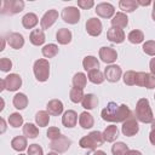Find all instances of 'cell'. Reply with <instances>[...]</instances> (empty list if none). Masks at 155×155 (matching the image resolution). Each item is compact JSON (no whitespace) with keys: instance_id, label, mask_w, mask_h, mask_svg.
<instances>
[{"instance_id":"cell-1","label":"cell","mask_w":155,"mask_h":155,"mask_svg":"<svg viewBox=\"0 0 155 155\" xmlns=\"http://www.w3.org/2000/svg\"><path fill=\"white\" fill-rule=\"evenodd\" d=\"M102 119L109 122H124L132 116V111L126 104L117 105L114 102H109L101 113Z\"/></svg>"},{"instance_id":"cell-2","label":"cell","mask_w":155,"mask_h":155,"mask_svg":"<svg viewBox=\"0 0 155 155\" xmlns=\"http://www.w3.org/2000/svg\"><path fill=\"white\" fill-rule=\"evenodd\" d=\"M134 114H136V119L143 124H151V121L154 120L153 111H151L149 101L147 98H140L137 102Z\"/></svg>"},{"instance_id":"cell-3","label":"cell","mask_w":155,"mask_h":155,"mask_svg":"<svg viewBox=\"0 0 155 155\" xmlns=\"http://www.w3.org/2000/svg\"><path fill=\"white\" fill-rule=\"evenodd\" d=\"M104 138L103 134L99 131H92L87 136L82 137L79 142V145L84 149H90V150H96L98 147L103 145Z\"/></svg>"},{"instance_id":"cell-4","label":"cell","mask_w":155,"mask_h":155,"mask_svg":"<svg viewBox=\"0 0 155 155\" xmlns=\"http://www.w3.org/2000/svg\"><path fill=\"white\" fill-rule=\"evenodd\" d=\"M33 70H34V75H35L38 81H40V82L47 81V79L50 76V64H48V61L45 59V58L35 61Z\"/></svg>"},{"instance_id":"cell-5","label":"cell","mask_w":155,"mask_h":155,"mask_svg":"<svg viewBox=\"0 0 155 155\" xmlns=\"http://www.w3.org/2000/svg\"><path fill=\"white\" fill-rule=\"evenodd\" d=\"M0 84H1L0 91L7 90L10 92H13V91H17L22 86V78L18 74H10L5 79H2Z\"/></svg>"},{"instance_id":"cell-6","label":"cell","mask_w":155,"mask_h":155,"mask_svg":"<svg viewBox=\"0 0 155 155\" xmlns=\"http://www.w3.org/2000/svg\"><path fill=\"white\" fill-rule=\"evenodd\" d=\"M24 8V1L22 0H4L1 6V13L2 15H16L23 11Z\"/></svg>"},{"instance_id":"cell-7","label":"cell","mask_w":155,"mask_h":155,"mask_svg":"<svg viewBox=\"0 0 155 155\" xmlns=\"http://www.w3.org/2000/svg\"><path fill=\"white\" fill-rule=\"evenodd\" d=\"M61 16H62V19L69 24H76L80 21V11L78 10V7H74V6L64 7L62 10Z\"/></svg>"},{"instance_id":"cell-8","label":"cell","mask_w":155,"mask_h":155,"mask_svg":"<svg viewBox=\"0 0 155 155\" xmlns=\"http://www.w3.org/2000/svg\"><path fill=\"white\" fill-rule=\"evenodd\" d=\"M70 144H71V140H70L68 137L61 134L57 139L51 140L50 148H51L54 153H65V151L69 149Z\"/></svg>"},{"instance_id":"cell-9","label":"cell","mask_w":155,"mask_h":155,"mask_svg":"<svg viewBox=\"0 0 155 155\" xmlns=\"http://www.w3.org/2000/svg\"><path fill=\"white\" fill-rule=\"evenodd\" d=\"M121 131H122L124 136H126V137H132V136L137 134L138 131H139V126H138L137 120L133 116H131L130 119H127L126 121H124L122 122Z\"/></svg>"},{"instance_id":"cell-10","label":"cell","mask_w":155,"mask_h":155,"mask_svg":"<svg viewBox=\"0 0 155 155\" xmlns=\"http://www.w3.org/2000/svg\"><path fill=\"white\" fill-rule=\"evenodd\" d=\"M121 74H122V70L116 64H110L104 69V78L109 82H117L121 78Z\"/></svg>"},{"instance_id":"cell-11","label":"cell","mask_w":155,"mask_h":155,"mask_svg":"<svg viewBox=\"0 0 155 155\" xmlns=\"http://www.w3.org/2000/svg\"><path fill=\"white\" fill-rule=\"evenodd\" d=\"M85 27H86V31L91 36H98V35H101L102 29H103L102 22L98 18H93V17L90 18V19H87Z\"/></svg>"},{"instance_id":"cell-12","label":"cell","mask_w":155,"mask_h":155,"mask_svg":"<svg viewBox=\"0 0 155 155\" xmlns=\"http://www.w3.org/2000/svg\"><path fill=\"white\" fill-rule=\"evenodd\" d=\"M99 58L107 63V64H111L116 61L117 58V53L116 51L113 48V47H109V46H103L99 48Z\"/></svg>"},{"instance_id":"cell-13","label":"cell","mask_w":155,"mask_h":155,"mask_svg":"<svg viewBox=\"0 0 155 155\" xmlns=\"http://www.w3.org/2000/svg\"><path fill=\"white\" fill-rule=\"evenodd\" d=\"M96 13L102 18H110L115 13V8L109 2H101L96 6Z\"/></svg>"},{"instance_id":"cell-14","label":"cell","mask_w":155,"mask_h":155,"mask_svg":"<svg viewBox=\"0 0 155 155\" xmlns=\"http://www.w3.org/2000/svg\"><path fill=\"white\" fill-rule=\"evenodd\" d=\"M58 18V12L56 10H48L41 18L40 21V25L41 29H48Z\"/></svg>"},{"instance_id":"cell-15","label":"cell","mask_w":155,"mask_h":155,"mask_svg":"<svg viewBox=\"0 0 155 155\" xmlns=\"http://www.w3.org/2000/svg\"><path fill=\"white\" fill-rule=\"evenodd\" d=\"M107 38L109 41L114 42V44H121L125 40V33L122 29L120 28H115L111 27L108 31H107Z\"/></svg>"},{"instance_id":"cell-16","label":"cell","mask_w":155,"mask_h":155,"mask_svg":"<svg viewBox=\"0 0 155 155\" xmlns=\"http://www.w3.org/2000/svg\"><path fill=\"white\" fill-rule=\"evenodd\" d=\"M6 40H7L8 45L12 48H15V50H19L24 45V38L19 33H11V34H8Z\"/></svg>"},{"instance_id":"cell-17","label":"cell","mask_w":155,"mask_h":155,"mask_svg":"<svg viewBox=\"0 0 155 155\" xmlns=\"http://www.w3.org/2000/svg\"><path fill=\"white\" fill-rule=\"evenodd\" d=\"M47 113L53 116H58L63 113V103L59 99H51L46 105Z\"/></svg>"},{"instance_id":"cell-18","label":"cell","mask_w":155,"mask_h":155,"mask_svg":"<svg viewBox=\"0 0 155 155\" xmlns=\"http://www.w3.org/2000/svg\"><path fill=\"white\" fill-rule=\"evenodd\" d=\"M78 122V114L74 110H67L63 116H62V124L68 127V128H73L74 126H76Z\"/></svg>"},{"instance_id":"cell-19","label":"cell","mask_w":155,"mask_h":155,"mask_svg":"<svg viewBox=\"0 0 155 155\" xmlns=\"http://www.w3.org/2000/svg\"><path fill=\"white\" fill-rule=\"evenodd\" d=\"M29 40L33 45L35 46H41L45 42V34L42 29H33L30 35H29Z\"/></svg>"},{"instance_id":"cell-20","label":"cell","mask_w":155,"mask_h":155,"mask_svg":"<svg viewBox=\"0 0 155 155\" xmlns=\"http://www.w3.org/2000/svg\"><path fill=\"white\" fill-rule=\"evenodd\" d=\"M56 40L61 45H67L71 41V31L67 28H61L56 33Z\"/></svg>"},{"instance_id":"cell-21","label":"cell","mask_w":155,"mask_h":155,"mask_svg":"<svg viewBox=\"0 0 155 155\" xmlns=\"http://www.w3.org/2000/svg\"><path fill=\"white\" fill-rule=\"evenodd\" d=\"M127 24H128V18L124 12H117L116 15H114V17L111 19V25L113 27L122 29V28L127 27Z\"/></svg>"},{"instance_id":"cell-22","label":"cell","mask_w":155,"mask_h":155,"mask_svg":"<svg viewBox=\"0 0 155 155\" xmlns=\"http://www.w3.org/2000/svg\"><path fill=\"white\" fill-rule=\"evenodd\" d=\"M38 22H39V18L33 12H29V13L24 15L23 18H22V24L25 29H33L38 24Z\"/></svg>"},{"instance_id":"cell-23","label":"cell","mask_w":155,"mask_h":155,"mask_svg":"<svg viewBox=\"0 0 155 155\" xmlns=\"http://www.w3.org/2000/svg\"><path fill=\"white\" fill-rule=\"evenodd\" d=\"M81 104H82V108H85V109H87V110H92V109H94V108L97 107V104H98V98H97V96H94L93 93H87V94H85V97H84Z\"/></svg>"},{"instance_id":"cell-24","label":"cell","mask_w":155,"mask_h":155,"mask_svg":"<svg viewBox=\"0 0 155 155\" xmlns=\"http://www.w3.org/2000/svg\"><path fill=\"white\" fill-rule=\"evenodd\" d=\"M82 67H84L85 70L91 71V70H94V69L99 68V62L94 56H86L82 61Z\"/></svg>"},{"instance_id":"cell-25","label":"cell","mask_w":155,"mask_h":155,"mask_svg":"<svg viewBox=\"0 0 155 155\" xmlns=\"http://www.w3.org/2000/svg\"><path fill=\"white\" fill-rule=\"evenodd\" d=\"M79 124H80V126L82 127V128H91L93 125H94V120H93V116L90 114V113H87V111H84V113H81L80 114V116H79Z\"/></svg>"},{"instance_id":"cell-26","label":"cell","mask_w":155,"mask_h":155,"mask_svg":"<svg viewBox=\"0 0 155 155\" xmlns=\"http://www.w3.org/2000/svg\"><path fill=\"white\" fill-rule=\"evenodd\" d=\"M103 138L105 142H114L116 138H117V134H119V131H117V127L115 125H110L108 126L104 131H103Z\"/></svg>"},{"instance_id":"cell-27","label":"cell","mask_w":155,"mask_h":155,"mask_svg":"<svg viewBox=\"0 0 155 155\" xmlns=\"http://www.w3.org/2000/svg\"><path fill=\"white\" fill-rule=\"evenodd\" d=\"M27 138L23 136H17L11 140V147L16 151H23L27 149Z\"/></svg>"},{"instance_id":"cell-28","label":"cell","mask_w":155,"mask_h":155,"mask_svg":"<svg viewBox=\"0 0 155 155\" xmlns=\"http://www.w3.org/2000/svg\"><path fill=\"white\" fill-rule=\"evenodd\" d=\"M12 103H13V107H15L16 109H19V110L25 109L27 105H28V97H27L24 93H17V94L13 97Z\"/></svg>"},{"instance_id":"cell-29","label":"cell","mask_w":155,"mask_h":155,"mask_svg":"<svg viewBox=\"0 0 155 155\" xmlns=\"http://www.w3.org/2000/svg\"><path fill=\"white\" fill-rule=\"evenodd\" d=\"M87 78H88V80H90L92 84H96V85H99V84H102V82L105 80L104 74H103L99 69H94V70L88 71Z\"/></svg>"},{"instance_id":"cell-30","label":"cell","mask_w":155,"mask_h":155,"mask_svg":"<svg viewBox=\"0 0 155 155\" xmlns=\"http://www.w3.org/2000/svg\"><path fill=\"white\" fill-rule=\"evenodd\" d=\"M86 84H87V76L84 73H76L73 76V86L74 87L84 90L86 87Z\"/></svg>"},{"instance_id":"cell-31","label":"cell","mask_w":155,"mask_h":155,"mask_svg":"<svg viewBox=\"0 0 155 155\" xmlns=\"http://www.w3.org/2000/svg\"><path fill=\"white\" fill-rule=\"evenodd\" d=\"M48 121H50V114L45 110H39L35 115V122L38 126L40 127H45L48 125Z\"/></svg>"},{"instance_id":"cell-32","label":"cell","mask_w":155,"mask_h":155,"mask_svg":"<svg viewBox=\"0 0 155 155\" xmlns=\"http://www.w3.org/2000/svg\"><path fill=\"white\" fill-rule=\"evenodd\" d=\"M23 134L27 138H36L39 136V130L34 124L28 122L23 126Z\"/></svg>"},{"instance_id":"cell-33","label":"cell","mask_w":155,"mask_h":155,"mask_svg":"<svg viewBox=\"0 0 155 155\" xmlns=\"http://www.w3.org/2000/svg\"><path fill=\"white\" fill-rule=\"evenodd\" d=\"M119 6L125 12H133L138 7V4L134 0H120Z\"/></svg>"},{"instance_id":"cell-34","label":"cell","mask_w":155,"mask_h":155,"mask_svg":"<svg viewBox=\"0 0 155 155\" xmlns=\"http://www.w3.org/2000/svg\"><path fill=\"white\" fill-rule=\"evenodd\" d=\"M127 39H128V41L132 42V44H140V42H143V40H144V34H143V31L136 29V30H132V31L128 33Z\"/></svg>"},{"instance_id":"cell-35","label":"cell","mask_w":155,"mask_h":155,"mask_svg":"<svg viewBox=\"0 0 155 155\" xmlns=\"http://www.w3.org/2000/svg\"><path fill=\"white\" fill-rule=\"evenodd\" d=\"M128 147L124 143V142H116L114 143V145L111 147V153L113 155H126L128 151Z\"/></svg>"},{"instance_id":"cell-36","label":"cell","mask_w":155,"mask_h":155,"mask_svg":"<svg viewBox=\"0 0 155 155\" xmlns=\"http://www.w3.org/2000/svg\"><path fill=\"white\" fill-rule=\"evenodd\" d=\"M42 54H44V57H46V58H52V57H54L57 53H58V46L57 45H54V44H48V45H45L44 47H42Z\"/></svg>"},{"instance_id":"cell-37","label":"cell","mask_w":155,"mask_h":155,"mask_svg":"<svg viewBox=\"0 0 155 155\" xmlns=\"http://www.w3.org/2000/svg\"><path fill=\"white\" fill-rule=\"evenodd\" d=\"M69 97H70V101H71L73 103H80V102H82L85 94H84V91H82L81 88L73 87V88L70 90Z\"/></svg>"},{"instance_id":"cell-38","label":"cell","mask_w":155,"mask_h":155,"mask_svg":"<svg viewBox=\"0 0 155 155\" xmlns=\"http://www.w3.org/2000/svg\"><path fill=\"white\" fill-rule=\"evenodd\" d=\"M8 124H10L12 127L17 128V127L22 126V124H23V116H22L21 114H18V113H12V114L8 116Z\"/></svg>"},{"instance_id":"cell-39","label":"cell","mask_w":155,"mask_h":155,"mask_svg":"<svg viewBox=\"0 0 155 155\" xmlns=\"http://www.w3.org/2000/svg\"><path fill=\"white\" fill-rule=\"evenodd\" d=\"M124 82L126 84V85H128V86H133V85H136V71H133V70H128V71H126L125 74H124Z\"/></svg>"},{"instance_id":"cell-40","label":"cell","mask_w":155,"mask_h":155,"mask_svg":"<svg viewBox=\"0 0 155 155\" xmlns=\"http://www.w3.org/2000/svg\"><path fill=\"white\" fill-rule=\"evenodd\" d=\"M143 51L144 53L149 54V56H155V41L154 40H149V41H145L143 44Z\"/></svg>"},{"instance_id":"cell-41","label":"cell","mask_w":155,"mask_h":155,"mask_svg":"<svg viewBox=\"0 0 155 155\" xmlns=\"http://www.w3.org/2000/svg\"><path fill=\"white\" fill-rule=\"evenodd\" d=\"M12 69V62L11 59L6 58V57H2L0 59V70L1 71H10Z\"/></svg>"},{"instance_id":"cell-42","label":"cell","mask_w":155,"mask_h":155,"mask_svg":"<svg viewBox=\"0 0 155 155\" xmlns=\"http://www.w3.org/2000/svg\"><path fill=\"white\" fill-rule=\"evenodd\" d=\"M28 155H44V150L39 144H30L28 148Z\"/></svg>"},{"instance_id":"cell-43","label":"cell","mask_w":155,"mask_h":155,"mask_svg":"<svg viewBox=\"0 0 155 155\" xmlns=\"http://www.w3.org/2000/svg\"><path fill=\"white\" fill-rule=\"evenodd\" d=\"M144 87L151 90V88H155V75L153 74H148L145 75V81H144Z\"/></svg>"},{"instance_id":"cell-44","label":"cell","mask_w":155,"mask_h":155,"mask_svg":"<svg viewBox=\"0 0 155 155\" xmlns=\"http://www.w3.org/2000/svg\"><path fill=\"white\" fill-rule=\"evenodd\" d=\"M46 134H47V138H50L51 140H53V139H57L61 136V131H59L58 127H50L47 130Z\"/></svg>"},{"instance_id":"cell-45","label":"cell","mask_w":155,"mask_h":155,"mask_svg":"<svg viewBox=\"0 0 155 155\" xmlns=\"http://www.w3.org/2000/svg\"><path fill=\"white\" fill-rule=\"evenodd\" d=\"M145 75H147V73H143V71H137V73H136V85H137V86L144 87Z\"/></svg>"},{"instance_id":"cell-46","label":"cell","mask_w":155,"mask_h":155,"mask_svg":"<svg viewBox=\"0 0 155 155\" xmlns=\"http://www.w3.org/2000/svg\"><path fill=\"white\" fill-rule=\"evenodd\" d=\"M94 5L93 0H78V6L82 10H88Z\"/></svg>"},{"instance_id":"cell-47","label":"cell","mask_w":155,"mask_h":155,"mask_svg":"<svg viewBox=\"0 0 155 155\" xmlns=\"http://www.w3.org/2000/svg\"><path fill=\"white\" fill-rule=\"evenodd\" d=\"M149 68H150V71L153 75H155V58H151L150 59V63H149Z\"/></svg>"},{"instance_id":"cell-48","label":"cell","mask_w":155,"mask_h":155,"mask_svg":"<svg viewBox=\"0 0 155 155\" xmlns=\"http://www.w3.org/2000/svg\"><path fill=\"white\" fill-rule=\"evenodd\" d=\"M149 140L153 145H155V130H151L149 133Z\"/></svg>"},{"instance_id":"cell-49","label":"cell","mask_w":155,"mask_h":155,"mask_svg":"<svg viewBox=\"0 0 155 155\" xmlns=\"http://www.w3.org/2000/svg\"><path fill=\"white\" fill-rule=\"evenodd\" d=\"M126 155H142V153L138 150H128Z\"/></svg>"},{"instance_id":"cell-50","label":"cell","mask_w":155,"mask_h":155,"mask_svg":"<svg viewBox=\"0 0 155 155\" xmlns=\"http://www.w3.org/2000/svg\"><path fill=\"white\" fill-rule=\"evenodd\" d=\"M137 4H138V5H143V6H148V5L151 4V1H149V0H148V1H139V0H138Z\"/></svg>"},{"instance_id":"cell-51","label":"cell","mask_w":155,"mask_h":155,"mask_svg":"<svg viewBox=\"0 0 155 155\" xmlns=\"http://www.w3.org/2000/svg\"><path fill=\"white\" fill-rule=\"evenodd\" d=\"M92 155H107V154H105L103 150H96V151H94Z\"/></svg>"},{"instance_id":"cell-52","label":"cell","mask_w":155,"mask_h":155,"mask_svg":"<svg viewBox=\"0 0 155 155\" xmlns=\"http://www.w3.org/2000/svg\"><path fill=\"white\" fill-rule=\"evenodd\" d=\"M151 17H153V19L155 21V1H154V4H153V12H151Z\"/></svg>"},{"instance_id":"cell-53","label":"cell","mask_w":155,"mask_h":155,"mask_svg":"<svg viewBox=\"0 0 155 155\" xmlns=\"http://www.w3.org/2000/svg\"><path fill=\"white\" fill-rule=\"evenodd\" d=\"M1 126H2L1 132H4V131H5V127H6V126H5V120H4V119H1Z\"/></svg>"},{"instance_id":"cell-54","label":"cell","mask_w":155,"mask_h":155,"mask_svg":"<svg viewBox=\"0 0 155 155\" xmlns=\"http://www.w3.org/2000/svg\"><path fill=\"white\" fill-rule=\"evenodd\" d=\"M1 48H0V51H2L4 50V47H5V39H1Z\"/></svg>"},{"instance_id":"cell-55","label":"cell","mask_w":155,"mask_h":155,"mask_svg":"<svg viewBox=\"0 0 155 155\" xmlns=\"http://www.w3.org/2000/svg\"><path fill=\"white\" fill-rule=\"evenodd\" d=\"M151 130H155V119L151 121Z\"/></svg>"},{"instance_id":"cell-56","label":"cell","mask_w":155,"mask_h":155,"mask_svg":"<svg viewBox=\"0 0 155 155\" xmlns=\"http://www.w3.org/2000/svg\"><path fill=\"white\" fill-rule=\"evenodd\" d=\"M47 155H58V153H48Z\"/></svg>"},{"instance_id":"cell-57","label":"cell","mask_w":155,"mask_h":155,"mask_svg":"<svg viewBox=\"0 0 155 155\" xmlns=\"http://www.w3.org/2000/svg\"><path fill=\"white\" fill-rule=\"evenodd\" d=\"M19 155H24V154H19Z\"/></svg>"},{"instance_id":"cell-58","label":"cell","mask_w":155,"mask_h":155,"mask_svg":"<svg viewBox=\"0 0 155 155\" xmlns=\"http://www.w3.org/2000/svg\"><path fill=\"white\" fill-rule=\"evenodd\" d=\"M154 98H155V94H154Z\"/></svg>"}]
</instances>
